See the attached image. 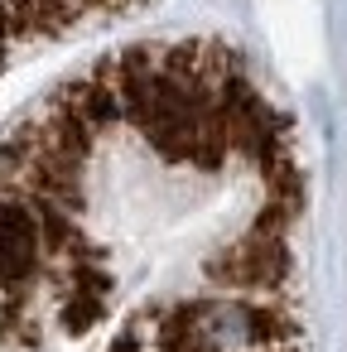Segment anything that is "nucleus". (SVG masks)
I'll use <instances>...</instances> for the list:
<instances>
[{"instance_id":"nucleus-1","label":"nucleus","mask_w":347,"mask_h":352,"mask_svg":"<svg viewBox=\"0 0 347 352\" xmlns=\"http://www.w3.org/2000/svg\"><path fill=\"white\" fill-rule=\"evenodd\" d=\"M49 251L39 236V217L25 193L0 188V289L30 294L49 275Z\"/></svg>"},{"instance_id":"nucleus-2","label":"nucleus","mask_w":347,"mask_h":352,"mask_svg":"<svg viewBox=\"0 0 347 352\" xmlns=\"http://www.w3.org/2000/svg\"><path fill=\"white\" fill-rule=\"evenodd\" d=\"M203 275H208L212 285L241 289V294H251V289H275V285H284V275H289V246H284V236L251 227L241 241L212 251V256L203 261Z\"/></svg>"},{"instance_id":"nucleus-3","label":"nucleus","mask_w":347,"mask_h":352,"mask_svg":"<svg viewBox=\"0 0 347 352\" xmlns=\"http://www.w3.org/2000/svg\"><path fill=\"white\" fill-rule=\"evenodd\" d=\"M131 0H0V49L15 54L25 44L58 39L97 10H121Z\"/></svg>"},{"instance_id":"nucleus-4","label":"nucleus","mask_w":347,"mask_h":352,"mask_svg":"<svg viewBox=\"0 0 347 352\" xmlns=\"http://www.w3.org/2000/svg\"><path fill=\"white\" fill-rule=\"evenodd\" d=\"M217 309L222 299H174L150 309V347L155 352H217Z\"/></svg>"},{"instance_id":"nucleus-5","label":"nucleus","mask_w":347,"mask_h":352,"mask_svg":"<svg viewBox=\"0 0 347 352\" xmlns=\"http://www.w3.org/2000/svg\"><path fill=\"white\" fill-rule=\"evenodd\" d=\"M227 309H232V318H236L232 333H236V342H246V347H289V342L299 338L294 314H284V309H275V304L232 299Z\"/></svg>"},{"instance_id":"nucleus-6","label":"nucleus","mask_w":347,"mask_h":352,"mask_svg":"<svg viewBox=\"0 0 347 352\" xmlns=\"http://www.w3.org/2000/svg\"><path fill=\"white\" fill-rule=\"evenodd\" d=\"M44 328L30 314V294L0 289V347H39Z\"/></svg>"},{"instance_id":"nucleus-7","label":"nucleus","mask_w":347,"mask_h":352,"mask_svg":"<svg viewBox=\"0 0 347 352\" xmlns=\"http://www.w3.org/2000/svg\"><path fill=\"white\" fill-rule=\"evenodd\" d=\"M58 318H63V328H68L73 338H82V333H92V328L107 318V294L63 289V309H58Z\"/></svg>"},{"instance_id":"nucleus-8","label":"nucleus","mask_w":347,"mask_h":352,"mask_svg":"<svg viewBox=\"0 0 347 352\" xmlns=\"http://www.w3.org/2000/svg\"><path fill=\"white\" fill-rule=\"evenodd\" d=\"M145 318H150L145 309H140V314H131V323L111 338V352H145Z\"/></svg>"},{"instance_id":"nucleus-9","label":"nucleus","mask_w":347,"mask_h":352,"mask_svg":"<svg viewBox=\"0 0 347 352\" xmlns=\"http://www.w3.org/2000/svg\"><path fill=\"white\" fill-rule=\"evenodd\" d=\"M241 352H284V347H241Z\"/></svg>"}]
</instances>
